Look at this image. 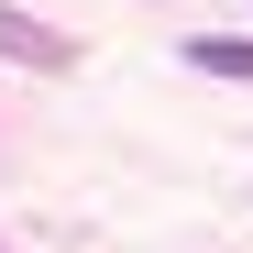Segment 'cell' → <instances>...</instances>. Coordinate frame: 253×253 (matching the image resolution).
I'll list each match as a JSON object with an SVG mask.
<instances>
[{"instance_id":"6da1fadb","label":"cell","mask_w":253,"mask_h":253,"mask_svg":"<svg viewBox=\"0 0 253 253\" xmlns=\"http://www.w3.org/2000/svg\"><path fill=\"white\" fill-rule=\"evenodd\" d=\"M0 66H33V77H66V66H77V44H66L55 22H33L22 0H0Z\"/></svg>"},{"instance_id":"7a4b0ae2","label":"cell","mask_w":253,"mask_h":253,"mask_svg":"<svg viewBox=\"0 0 253 253\" xmlns=\"http://www.w3.org/2000/svg\"><path fill=\"white\" fill-rule=\"evenodd\" d=\"M187 66H209V77H242V88H253V33H187Z\"/></svg>"}]
</instances>
